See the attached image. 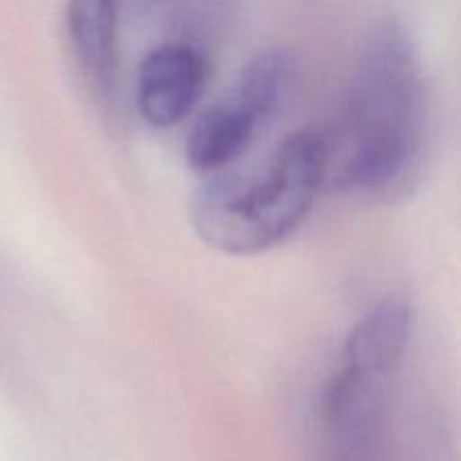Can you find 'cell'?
Masks as SVG:
<instances>
[{
	"mask_svg": "<svg viewBox=\"0 0 461 461\" xmlns=\"http://www.w3.org/2000/svg\"><path fill=\"white\" fill-rule=\"evenodd\" d=\"M428 90L408 32L396 23L365 41L347 86L336 144L342 189L390 201L417 185L428 151Z\"/></svg>",
	"mask_w": 461,
	"mask_h": 461,
	"instance_id": "6da1fadb",
	"label": "cell"
},
{
	"mask_svg": "<svg viewBox=\"0 0 461 461\" xmlns=\"http://www.w3.org/2000/svg\"><path fill=\"white\" fill-rule=\"evenodd\" d=\"M327 174L329 140L295 131L257 169L207 176L189 201V223L221 255H261L302 228Z\"/></svg>",
	"mask_w": 461,
	"mask_h": 461,
	"instance_id": "7a4b0ae2",
	"label": "cell"
},
{
	"mask_svg": "<svg viewBox=\"0 0 461 461\" xmlns=\"http://www.w3.org/2000/svg\"><path fill=\"white\" fill-rule=\"evenodd\" d=\"M295 84V59L286 50H266L243 66L230 93L196 117L185 142L189 169L212 176L228 169L273 120Z\"/></svg>",
	"mask_w": 461,
	"mask_h": 461,
	"instance_id": "3957f363",
	"label": "cell"
},
{
	"mask_svg": "<svg viewBox=\"0 0 461 461\" xmlns=\"http://www.w3.org/2000/svg\"><path fill=\"white\" fill-rule=\"evenodd\" d=\"M207 59L187 43H165L142 59L135 81L138 111L147 124L169 129L194 113L207 86Z\"/></svg>",
	"mask_w": 461,
	"mask_h": 461,
	"instance_id": "277c9868",
	"label": "cell"
},
{
	"mask_svg": "<svg viewBox=\"0 0 461 461\" xmlns=\"http://www.w3.org/2000/svg\"><path fill=\"white\" fill-rule=\"evenodd\" d=\"M120 0H68L66 36L90 93L106 102L115 90Z\"/></svg>",
	"mask_w": 461,
	"mask_h": 461,
	"instance_id": "5b68a950",
	"label": "cell"
},
{
	"mask_svg": "<svg viewBox=\"0 0 461 461\" xmlns=\"http://www.w3.org/2000/svg\"><path fill=\"white\" fill-rule=\"evenodd\" d=\"M412 306L399 295H390L369 309L347 336L340 358L381 372H396L403 363L412 338Z\"/></svg>",
	"mask_w": 461,
	"mask_h": 461,
	"instance_id": "8992f818",
	"label": "cell"
}]
</instances>
